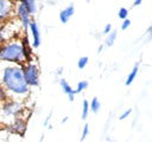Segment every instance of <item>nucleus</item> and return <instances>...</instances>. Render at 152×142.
<instances>
[{"instance_id": "obj_1", "label": "nucleus", "mask_w": 152, "mask_h": 142, "mask_svg": "<svg viewBox=\"0 0 152 142\" xmlns=\"http://www.w3.org/2000/svg\"><path fill=\"white\" fill-rule=\"evenodd\" d=\"M2 86L17 96L28 93V85L25 82L20 66H6L2 70Z\"/></svg>"}, {"instance_id": "obj_2", "label": "nucleus", "mask_w": 152, "mask_h": 142, "mask_svg": "<svg viewBox=\"0 0 152 142\" xmlns=\"http://www.w3.org/2000/svg\"><path fill=\"white\" fill-rule=\"evenodd\" d=\"M28 52L25 44L20 41H11L2 47H0V60L13 62V63H25L28 59Z\"/></svg>"}, {"instance_id": "obj_3", "label": "nucleus", "mask_w": 152, "mask_h": 142, "mask_svg": "<svg viewBox=\"0 0 152 142\" xmlns=\"http://www.w3.org/2000/svg\"><path fill=\"white\" fill-rule=\"evenodd\" d=\"M23 110V103L18 101H5L2 102L1 109H0V116L2 121H8L17 118L18 114H20Z\"/></svg>"}, {"instance_id": "obj_4", "label": "nucleus", "mask_w": 152, "mask_h": 142, "mask_svg": "<svg viewBox=\"0 0 152 142\" xmlns=\"http://www.w3.org/2000/svg\"><path fill=\"white\" fill-rule=\"evenodd\" d=\"M23 75L28 86H37L39 84V70L36 64L27 63L23 67Z\"/></svg>"}, {"instance_id": "obj_5", "label": "nucleus", "mask_w": 152, "mask_h": 142, "mask_svg": "<svg viewBox=\"0 0 152 142\" xmlns=\"http://www.w3.org/2000/svg\"><path fill=\"white\" fill-rule=\"evenodd\" d=\"M15 9H17L18 18H19L20 22L23 24L24 28H25V30L28 28V25H30V22H31V15H30L28 11L26 9L25 5H24L23 2H20V4L17 5V8H15Z\"/></svg>"}, {"instance_id": "obj_6", "label": "nucleus", "mask_w": 152, "mask_h": 142, "mask_svg": "<svg viewBox=\"0 0 152 142\" xmlns=\"http://www.w3.org/2000/svg\"><path fill=\"white\" fill-rule=\"evenodd\" d=\"M12 13L11 0H0V22L6 20Z\"/></svg>"}, {"instance_id": "obj_7", "label": "nucleus", "mask_w": 152, "mask_h": 142, "mask_svg": "<svg viewBox=\"0 0 152 142\" xmlns=\"http://www.w3.org/2000/svg\"><path fill=\"white\" fill-rule=\"evenodd\" d=\"M28 27H30V31H31V33H32V38H33L32 46H33L34 49H37V47H39V45H40V40H42V39H40L39 27H38V25H37V22L33 21V20H31Z\"/></svg>"}, {"instance_id": "obj_8", "label": "nucleus", "mask_w": 152, "mask_h": 142, "mask_svg": "<svg viewBox=\"0 0 152 142\" xmlns=\"http://www.w3.org/2000/svg\"><path fill=\"white\" fill-rule=\"evenodd\" d=\"M59 85H61V88H62V91L68 96V98H69V101H74L75 99V90L71 88V85L66 82V79H64V78H62L61 80H59Z\"/></svg>"}, {"instance_id": "obj_9", "label": "nucleus", "mask_w": 152, "mask_h": 142, "mask_svg": "<svg viewBox=\"0 0 152 142\" xmlns=\"http://www.w3.org/2000/svg\"><path fill=\"white\" fill-rule=\"evenodd\" d=\"M74 13H75V8H74L72 5H70V6L65 7L64 9H62L61 13H59V20H61V22L62 24H66L70 20V18L74 15Z\"/></svg>"}, {"instance_id": "obj_10", "label": "nucleus", "mask_w": 152, "mask_h": 142, "mask_svg": "<svg viewBox=\"0 0 152 142\" xmlns=\"http://www.w3.org/2000/svg\"><path fill=\"white\" fill-rule=\"evenodd\" d=\"M25 129H26L25 121L19 120V118H17L14 122H11V127L8 128V130H11L12 133H15V134H19V133L23 134L25 131Z\"/></svg>"}, {"instance_id": "obj_11", "label": "nucleus", "mask_w": 152, "mask_h": 142, "mask_svg": "<svg viewBox=\"0 0 152 142\" xmlns=\"http://www.w3.org/2000/svg\"><path fill=\"white\" fill-rule=\"evenodd\" d=\"M138 71H139V64H135V65L133 66V69L131 70V72L128 73L127 78H126V82H125L126 85H131V84L133 83V80L135 79V77H137V75H138Z\"/></svg>"}, {"instance_id": "obj_12", "label": "nucleus", "mask_w": 152, "mask_h": 142, "mask_svg": "<svg viewBox=\"0 0 152 142\" xmlns=\"http://www.w3.org/2000/svg\"><path fill=\"white\" fill-rule=\"evenodd\" d=\"M116 36H118V31L116 30H112L108 34H106V38H104V43H106V46H112L116 39Z\"/></svg>"}, {"instance_id": "obj_13", "label": "nucleus", "mask_w": 152, "mask_h": 142, "mask_svg": "<svg viewBox=\"0 0 152 142\" xmlns=\"http://www.w3.org/2000/svg\"><path fill=\"white\" fill-rule=\"evenodd\" d=\"M23 4L25 5V7H26V9L28 11L30 15H32V14H34V13L37 12V4H36V0H25Z\"/></svg>"}, {"instance_id": "obj_14", "label": "nucleus", "mask_w": 152, "mask_h": 142, "mask_svg": "<svg viewBox=\"0 0 152 142\" xmlns=\"http://www.w3.org/2000/svg\"><path fill=\"white\" fill-rule=\"evenodd\" d=\"M100 109H101V103H100L99 98L97 97H93L91 102L89 103V110H91L93 112L96 114V112L100 111Z\"/></svg>"}, {"instance_id": "obj_15", "label": "nucleus", "mask_w": 152, "mask_h": 142, "mask_svg": "<svg viewBox=\"0 0 152 142\" xmlns=\"http://www.w3.org/2000/svg\"><path fill=\"white\" fill-rule=\"evenodd\" d=\"M88 114H89V102L87 99H83V103H82V120H86L88 117Z\"/></svg>"}, {"instance_id": "obj_16", "label": "nucleus", "mask_w": 152, "mask_h": 142, "mask_svg": "<svg viewBox=\"0 0 152 142\" xmlns=\"http://www.w3.org/2000/svg\"><path fill=\"white\" fill-rule=\"evenodd\" d=\"M87 88H88V82H87V80H81V82H78L77 85H76L75 93H80V92H82L83 90H86Z\"/></svg>"}, {"instance_id": "obj_17", "label": "nucleus", "mask_w": 152, "mask_h": 142, "mask_svg": "<svg viewBox=\"0 0 152 142\" xmlns=\"http://www.w3.org/2000/svg\"><path fill=\"white\" fill-rule=\"evenodd\" d=\"M88 62H89V58H88V57H81V58L77 60V66H78V69H80V70L84 69L86 65L88 64Z\"/></svg>"}, {"instance_id": "obj_18", "label": "nucleus", "mask_w": 152, "mask_h": 142, "mask_svg": "<svg viewBox=\"0 0 152 142\" xmlns=\"http://www.w3.org/2000/svg\"><path fill=\"white\" fill-rule=\"evenodd\" d=\"M118 17L120 18V19H127V17H128V9L126 8V7H121L120 9H119V12H118Z\"/></svg>"}, {"instance_id": "obj_19", "label": "nucleus", "mask_w": 152, "mask_h": 142, "mask_svg": "<svg viewBox=\"0 0 152 142\" xmlns=\"http://www.w3.org/2000/svg\"><path fill=\"white\" fill-rule=\"evenodd\" d=\"M88 134H89V125L86 123L84 124V127H83V131H82V136H81V141H83L87 136H88Z\"/></svg>"}, {"instance_id": "obj_20", "label": "nucleus", "mask_w": 152, "mask_h": 142, "mask_svg": "<svg viewBox=\"0 0 152 142\" xmlns=\"http://www.w3.org/2000/svg\"><path fill=\"white\" fill-rule=\"evenodd\" d=\"M131 112H132V109H127L126 111H124L120 116H119V120L120 121H122V120H125V118H127L129 115H131Z\"/></svg>"}, {"instance_id": "obj_21", "label": "nucleus", "mask_w": 152, "mask_h": 142, "mask_svg": "<svg viewBox=\"0 0 152 142\" xmlns=\"http://www.w3.org/2000/svg\"><path fill=\"white\" fill-rule=\"evenodd\" d=\"M129 26H131V20L129 19H124L122 24H121V28L122 30H127Z\"/></svg>"}, {"instance_id": "obj_22", "label": "nucleus", "mask_w": 152, "mask_h": 142, "mask_svg": "<svg viewBox=\"0 0 152 142\" xmlns=\"http://www.w3.org/2000/svg\"><path fill=\"white\" fill-rule=\"evenodd\" d=\"M6 92H5V88L2 85H0V101H4L6 99Z\"/></svg>"}, {"instance_id": "obj_23", "label": "nucleus", "mask_w": 152, "mask_h": 142, "mask_svg": "<svg viewBox=\"0 0 152 142\" xmlns=\"http://www.w3.org/2000/svg\"><path fill=\"white\" fill-rule=\"evenodd\" d=\"M112 30H113V28H112V25H110V24H107V25L104 26V28H103L102 33H103V34H108V33H109Z\"/></svg>"}, {"instance_id": "obj_24", "label": "nucleus", "mask_w": 152, "mask_h": 142, "mask_svg": "<svg viewBox=\"0 0 152 142\" xmlns=\"http://www.w3.org/2000/svg\"><path fill=\"white\" fill-rule=\"evenodd\" d=\"M141 2H142V0H134L133 5L134 6H139V5H141Z\"/></svg>"}, {"instance_id": "obj_25", "label": "nucleus", "mask_w": 152, "mask_h": 142, "mask_svg": "<svg viewBox=\"0 0 152 142\" xmlns=\"http://www.w3.org/2000/svg\"><path fill=\"white\" fill-rule=\"evenodd\" d=\"M17 1H20V2H24L25 0H17Z\"/></svg>"}]
</instances>
